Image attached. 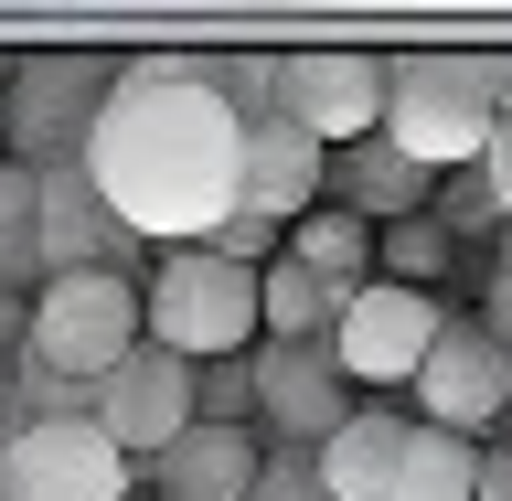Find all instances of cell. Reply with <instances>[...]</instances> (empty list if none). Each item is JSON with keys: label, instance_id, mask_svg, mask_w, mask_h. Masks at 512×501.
Segmentation results:
<instances>
[{"label": "cell", "instance_id": "cell-22", "mask_svg": "<svg viewBox=\"0 0 512 501\" xmlns=\"http://www.w3.org/2000/svg\"><path fill=\"white\" fill-rule=\"evenodd\" d=\"M480 192H491V214H502V235H512V118L491 128V150H480Z\"/></svg>", "mask_w": 512, "mask_h": 501}, {"label": "cell", "instance_id": "cell-9", "mask_svg": "<svg viewBox=\"0 0 512 501\" xmlns=\"http://www.w3.org/2000/svg\"><path fill=\"white\" fill-rule=\"evenodd\" d=\"M278 118L320 150H352L384 128V64L374 54H278Z\"/></svg>", "mask_w": 512, "mask_h": 501}, {"label": "cell", "instance_id": "cell-2", "mask_svg": "<svg viewBox=\"0 0 512 501\" xmlns=\"http://www.w3.org/2000/svg\"><path fill=\"white\" fill-rule=\"evenodd\" d=\"M139 342L171 363H246L256 352V267H224L214 246H171L139 278Z\"/></svg>", "mask_w": 512, "mask_h": 501}, {"label": "cell", "instance_id": "cell-5", "mask_svg": "<svg viewBox=\"0 0 512 501\" xmlns=\"http://www.w3.org/2000/svg\"><path fill=\"white\" fill-rule=\"evenodd\" d=\"M139 470L96 438V416L54 427H0V501H128Z\"/></svg>", "mask_w": 512, "mask_h": 501}, {"label": "cell", "instance_id": "cell-13", "mask_svg": "<svg viewBox=\"0 0 512 501\" xmlns=\"http://www.w3.org/2000/svg\"><path fill=\"white\" fill-rule=\"evenodd\" d=\"M256 470H267L256 427H182V438L160 448L139 480H150L160 501H246V491H256Z\"/></svg>", "mask_w": 512, "mask_h": 501}, {"label": "cell", "instance_id": "cell-20", "mask_svg": "<svg viewBox=\"0 0 512 501\" xmlns=\"http://www.w3.org/2000/svg\"><path fill=\"white\" fill-rule=\"evenodd\" d=\"M22 267H43V256H32V171L0 160V288L22 278Z\"/></svg>", "mask_w": 512, "mask_h": 501}, {"label": "cell", "instance_id": "cell-4", "mask_svg": "<svg viewBox=\"0 0 512 501\" xmlns=\"http://www.w3.org/2000/svg\"><path fill=\"white\" fill-rule=\"evenodd\" d=\"M22 352L64 384H107L139 352V278H107V267H75V278H43L22 310Z\"/></svg>", "mask_w": 512, "mask_h": 501}, {"label": "cell", "instance_id": "cell-12", "mask_svg": "<svg viewBox=\"0 0 512 501\" xmlns=\"http://www.w3.org/2000/svg\"><path fill=\"white\" fill-rule=\"evenodd\" d=\"M246 374H256V416H267V438L320 448V438L352 416V384H342V363H331V342H267V352H246Z\"/></svg>", "mask_w": 512, "mask_h": 501}, {"label": "cell", "instance_id": "cell-16", "mask_svg": "<svg viewBox=\"0 0 512 501\" xmlns=\"http://www.w3.org/2000/svg\"><path fill=\"white\" fill-rule=\"evenodd\" d=\"M278 256L299 267V278H320L331 299L374 288V224H363V214H342V203H310V214L278 235Z\"/></svg>", "mask_w": 512, "mask_h": 501}, {"label": "cell", "instance_id": "cell-8", "mask_svg": "<svg viewBox=\"0 0 512 501\" xmlns=\"http://www.w3.org/2000/svg\"><path fill=\"white\" fill-rule=\"evenodd\" d=\"M438 299L427 288H352L342 320H331V363H342V384H416V363H427V342H438Z\"/></svg>", "mask_w": 512, "mask_h": 501}, {"label": "cell", "instance_id": "cell-21", "mask_svg": "<svg viewBox=\"0 0 512 501\" xmlns=\"http://www.w3.org/2000/svg\"><path fill=\"white\" fill-rule=\"evenodd\" d=\"M246 501H331V491H320L310 448H288V459H267V470H256V491H246Z\"/></svg>", "mask_w": 512, "mask_h": 501}, {"label": "cell", "instance_id": "cell-10", "mask_svg": "<svg viewBox=\"0 0 512 501\" xmlns=\"http://www.w3.org/2000/svg\"><path fill=\"white\" fill-rule=\"evenodd\" d=\"M182 427H192V363H171V352L139 342L118 374L96 384V438L118 448L128 470H150V459L182 438Z\"/></svg>", "mask_w": 512, "mask_h": 501}, {"label": "cell", "instance_id": "cell-11", "mask_svg": "<svg viewBox=\"0 0 512 501\" xmlns=\"http://www.w3.org/2000/svg\"><path fill=\"white\" fill-rule=\"evenodd\" d=\"M32 256H43V278H75V267L128 278L139 246L107 224V203H96V182L75 171V160H43V171H32Z\"/></svg>", "mask_w": 512, "mask_h": 501}, {"label": "cell", "instance_id": "cell-19", "mask_svg": "<svg viewBox=\"0 0 512 501\" xmlns=\"http://www.w3.org/2000/svg\"><path fill=\"white\" fill-rule=\"evenodd\" d=\"M448 224L438 214H406V224H384L374 235V278H395V288H427V299H438V278H448Z\"/></svg>", "mask_w": 512, "mask_h": 501}, {"label": "cell", "instance_id": "cell-24", "mask_svg": "<svg viewBox=\"0 0 512 501\" xmlns=\"http://www.w3.org/2000/svg\"><path fill=\"white\" fill-rule=\"evenodd\" d=\"M22 310H32V288H0V363L22 352Z\"/></svg>", "mask_w": 512, "mask_h": 501}, {"label": "cell", "instance_id": "cell-14", "mask_svg": "<svg viewBox=\"0 0 512 501\" xmlns=\"http://www.w3.org/2000/svg\"><path fill=\"white\" fill-rule=\"evenodd\" d=\"M406 438H416V416H395V406H352L342 427L310 448V470H320V491H331V501H384V491H395Z\"/></svg>", "mask_w": 512, "mask_h": 501}, {"label": "cell", "instance_id": "cell-3", "mask_svg": "<svg viewBox=\"0 0 512 501\" xmlns=\"http://www.w3.org/2000/svg\"><path fill=\"white\" fill-rule=\"evenodd\" d=\"M491 96H480L470 54H406V64H384V150L416 160L427 182L438 171H480V150H491Z\"/></svg>", "mask_w": 512, "mask_h": 501}, {"label": "cell", "instance_id": "cell-6", "mask_svg": "<svg viewBox=\"0 0 512 501\" xmlns=\"http://www.w3.org/2000/svg\"><path fill=\"white\" fill-rule=\"evenodd\" d=\"M416 427H438V438H470L512 406V352L480 331V320H438V342H427V363H416Z\"/></svg>", "mask_w": 512, "mask_h": 501}, {"label": "cell", "instance_id": "cell-1", "mask_svg": "<svg viewBox=\"0 0 512 501\" xmlns=\"http://www.w3.org/2000/svg\"><path fill=\"white\" fill-rule=\"evenodd\" d=\"M75 171L96 182L107 224L128 246H214V224L235 214V171H246V118L224 107L214 64H118V86L96 107Z\"/></svg>", "mask_w": 512, "mask_h": 501}, {"label": "cell", "instance_id": "cell-18", "mask_svg": "<svg viewBox=\"0 0 512 501\" xmlns=\"http://www.w3.org/2000/svg\"><path fill=\"white\" fill-rule=\"evenodd\" d=\"M470 480H480V448H470V438L416 427L406 459H395V491H384V501H470Z\"/></svg>", "mask_w": 512, "mask_h": 501}, {"label": "cell", "instance_id": "cell-7", "mask_svg": "<svg viewBox=\"0 0 512 501\" xmlns=\"http://www.w3.org/2000/svg\"><path fill=\"white\" fill-rule=\"evenodd\" d=\"M107 86H118V64H96V54H32V64H11V150H22V171L86 150Z\"/></svg>", "mask_w": 512, "mask_h": 501}, {"label": "cell", "instance_id": "cell-17", "mask_svg": "<svg viewBox=\"0 0 512 501\" xmlns=\"http://www.w3.org/2000/svg\"><path fill=\"white\" fill-rule=\"evenodd\" d=\"M331 320H342V299L320 278H299L288 256L256 267V342H331Z\"/></svg>", "mask_w": 512, "mask_h": 501}, {"label": "cell", "instance_id": "cell-25", "mask_svg": "<svg viewBox=\"0 0 512 501\" xmlns=\"http://www.w3.org/2000/svg\"><path fill=\"white\" fill-rule=\"evenodd\" d=\"M0 406H11V363H0Z\"/></svg>", "mask_w": 512, "mask_h": 501}, {"label": "cell", "instance_id": "cell-15", "mask_svg": "<svg viewBox=\"0 0 512 501\" xmlns=\"http://www.w3.org/2000/svg\"><path fill=\"white\" fill-rule=\"evenodd\" d=\"M320 203H342V214H363V224L384 235V224L427 214V171H416V160H395L384 139H352V150L320 160Z\"/></svg>", "mask_w": 512, "mask_h": 501}, {"label": "cell", "instance_id": "cell-23", "mask_svg": "<svg viewBox=\"0 0 512 501\" xmlns=\"http://www.w3.org/2000/svg\"><path fill=\"white\" fill-rule=\"evenodd\" d=\"M470 501H512V448H480V480H470Z\"/></svg>", "mask_w": 512, "mask_h": 501}]
</instances>
